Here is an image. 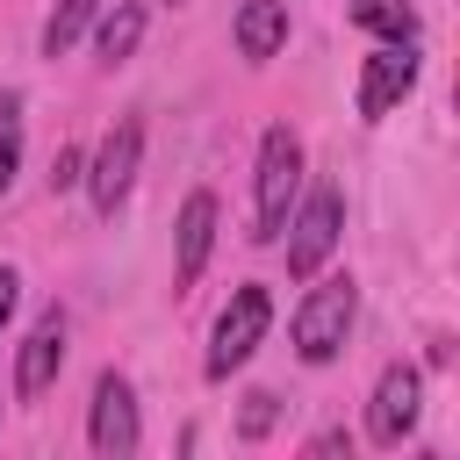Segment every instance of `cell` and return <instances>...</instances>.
Here are the masks:
<instances>
[{"label":"cell","mask_w":460,"mask_h":460,"mask_svg":"<svg viewBox=\"0 0 460 460\" xmlns=\"http://www.w3.org/2000/svg\"><path fill=\"white\" fill-rule=\"evenodd\" d=\"M352 316H359V288H352V273L316 280V288L302 295V309H295V352H302L309 367H331V359L345 352Z\"/></svg>","instance_id":"1"},{"label":"cell","mask_w":460,"mask_h":460,"mask_svg":"<svg viewBox=\"0 0 460 460\" xmlns=\"http://www.w3.org/2000/svg\"><path fill=\"white\" fill-rule=\"evenodd\" d=\"M295 187H302V144H295V129L288 122H273L266 137H259V244H273L280 237V223H288V208H295Z\"/></svg>","instance_id":"2"},{"label":"cell","mask_w":460,"mask_h":460,"mask_svg":"<svg viewBox=\"0 0 460 460\" xmlns=\"http://www.w3.org/2000/svg\"><path fill=\"white\" fill-rule=\"evenodd\" d=\"M338 223H345V194L338 187H316L280 230H288V273L295 280H316L323 273V259L338 252Z\"/></svg>","instance_id":"3"},{"label":"cell","mask_w":460,"mask_h":460,"mask_svg":"<svg viewBox=\"0 0 460 460\" xmlns=\"http://www.w3.org/2000/svg\"><path fill=\"white\" fill-rule=\"evenodd\" d=\"M266 323H273V302H266L259 280H244V288L230 295V309L216 316V338H208V381H223L230 367H244V359L259 352Z\"/></svg>","instance_id":"4"},{"label":"cell","mask_w":460,"mask_h":460,"mask_svg":"<svg viewBox=\"0 0 460 460\" xmlns=\"http://www.w3.org/2000/svg\"><path fill=\"white\" fill-rule=\"evenodd\" d=\"M137 158H144V122H137V115H122V122H115L108 137H101V151H93V165L79 172L101 216H115V208L129 201V187H137Z\"/></svg>","instance_id":"5"},{"label":"cell","mask_w":460,"mask_h":460,"mask_svg":"<svg viewBox=\"0 0 460 460\" xmlns=\"http://www.w3.org/2000/svg\"><path fill=\"white\" fill-rule=\"evenodd\" d=\"M86 438L101 460H129L144 446V424H137V388L122 374H101L93 381V410H86Z\"/></svg>","instance_id":"6"},{"label":"cell","mask_w":460,"mask_h":460,"mask_svg":"<svg viewBox=\"0 0 460 460\" xmlns=\"http://www.w3.org/2000/svg\"><path fill=\"white\" fill-rule=\"evenodd\" d=\"M417 402H424V374L417 367H381V381H374V402H367V438L374 446H402L410 438V424H417Z\"/></svg>","instance_id":"7"},{"label":"cell","mask_w":460,"mask_h":460,"mask_svg":"<svg viewBox=\"0 0 460 460\" xmlns=\"http://www.w3.org/2000/svg\"><path fill=\"white\" fill-rule=\"evenodd\" d=\"M58 367H65V309L50 302V309L36 316V331L22 338V359H14V395H22V402H36V395H50V381H58Z\"/></svg>","instance_id":"8"},{"label":"cell","mask_w":460,"mask_h":460,"mask_svg":"<svg viewBox=\"0 0 460 460\" xmlns=\"http://www.w3.org/2000/svg\"><path fill=\"white\" fill-rule=\"evenodd\" d=\"M410 86H417V50L410 43H381L367 58V72H359V115L381 122L395 101H410Z\"/></svg>","instance_id":"9"},{"label":"cell","mask_w":460,"mask_h":460,"mask_svg":"<svg viewBox=\"0 0 460 460\" xmlns=\"http://www.w3.org/2000/svg\"><path fill=\"white\" fill-rule=\"evenodd\" d=\"M208 244H216V194H187V201H180V259H172V280H180V288L201 280Z\"/></svg>","instance_id":"10"},{"label":"cell","mask_w":460,"mask_h":460,"mask_svg":"<svg viewBox=\"0 0 460 460\" xmlns=\"http://www.w3.org/2000/svg\"><path fill=\"white\" fill-rule=\"evenodd\" d=\"M280 43H288V0H244L237 7V50L252 65H266Z\"/></svg>","instance_id":"11"},{"label":"cell","mask_w":460,"mask_h":460,"mask_svg":"<svg viewBox=\"0 0 460 460\" xmlns=\"http://www.w3.org/2000/svg\"><path fill=\"white\" fill-rule=\"evenodd\" d=\"M137 36H144V7H137V0H115V7L101 14V36H93L101 65H122V58L137 50Z\"/></svg>","instance_id":"12"},{"label":"cell","mask_w":460,"mask_h":460,"mask_svg":"<svg viewBox=\"0 0 460 460\" xmlns=\"http://www.w3.org/2000/svg\"><path fill=\"white\" fill-rule=\"evenodd\" d=\"M352 22L374 29L381 43H417V7L410 0H352Z\"/></svg>","instance_id":"13"},{"label":"cell","mask_w":460,"mask_h":460,"mask_svg":"<svg viewBox=\"0 0 460 460\" xmlns=\"http://www.w3.org/2000/svg\"><path fill=\"white\" fill-rule=\"evenodd\" d=\"M101 14V0H58V14L43 22V58H65L72 43H79V29Z\"/></svg>","instance_id":"14"},{"label":"cell","mask_w":460,"mask_h":460,"mask_svg":"<svg viewBox=\"0 0 460 460\" xmlns=\"http://www.w3.org/2000/svg\"><path fill=\"white\" fill-rule=\"evenodd\" d=\"M22 172V93H0V194Z\"/></svg>","instance_id":"15"},{"label":"cell","mask_w":460,"mask_h":460,"mask_svg":"<svg viewBox=\"0 0 460 460\" xmlns=\"http://www.w3.org/2000/svg\"><path fill=\"white\" fill-rule=\"evenodd\" d=\"M273 417H280V395L252 388V395H244V417H237V431H244V438H266V431H273Z\"/></svg>","instance_id":"16"},{"label":"cell","mask_w":460,"mask_h":460,"mask_svg":"<svg viewBox=\"0 0 460 460\" xmlns=\"http://www.w3.org/2000/svg\"><path fill=\"white\" fill-rule=\"evenodd\" d=\"M79 172H86V158H79L72 144H58V158H50V194H65V187H79Z\"/></svg>","instance_id":"17"},{"label":"cell","mask_w":460,"mask_h":460,"mask_svg":"<svg viewBox=\"0 0 460 460\" xmlns=\"http://www.w3.org/2000/svg\"><path fill=\"white\" fill-rule=\"evenodd\" d=\"M14 295H22V280H14V266H0V331H7V316H14Z\"/></svg>","instance_id":"18"},{"label":"cell","mask_w":460,"mask_h":460,"mask_svg":"<svg viewBox=\"0 0 460 460\" xmlns=\"http://www.w3.org/2000/svg\"><path fill=\"white\" fill-rule=\"evenodd\" d=\"M345 446H352L345 431H316V438H309V453H345Z\"/></svg>","instance_id":"19"}]
</instances>
